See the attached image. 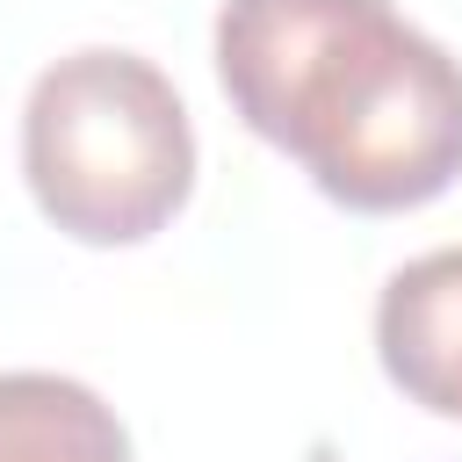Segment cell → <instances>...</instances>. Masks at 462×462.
Listing matches in <instances>:
<instances>
[{
  "mask_svg": "<svg viewBox=\"0 0 462 462\" xmlns=\"http://www.w3.org/2000/svg\"><path fill=\"white\" fill-rule=\"evenodd\" d=\"M375 354L411 404L462 419V245L419 253L383 282Z\"/></svg>",
  "mask_w": 462,
  "mask_h": 462,
  "instance_id": "cell-3",
  "label": "cell"
},
{
  "mask_svg": "<svg viewBox=\"0 0 462 462\" xmlns=\"http://www.w3.org/2000/svg\"><path fill=\"white\" fill-rule=\"evenodd\" d=\"M0 462H130L116 404L51 368L0 375Z\"/></svg>",
  "mask_w": 462,
  "mask_h": 462,
  "instance_id": "cell-4",
  "label": "cell"
},
{
  "mask_svg": "<svg viewBox=\"0 0 462 462\" xmlns=\"http://www.w3.org/2000/svg\"><path fill=\"white\" fill-rule=\"evenodd\" d=\"M217 79L339 209L397 217L462 180V58L390 0H224Z\"/></svg>",
  "mask_w": 462,
  "mask_h": 462,
  "instance_id": "cell-1",
  "label": "cell"
},
{
  "mask_svg": "<svg viewBox=\"0 0 462 462\" xmlns=\"http://www.w3.org/2000/svg\"><path fill=\"white\" fill-rule=\"evenodd\" d=\"M36 209L79 245H137L195 188V130L173 79L137 51H72L36 72L22 108Z\"/></svg>",
  "mask_w": 462,
  "mask_h": 462,
  "instance_id": "cell-2",
  "label": "cell"
}]
</instances>
